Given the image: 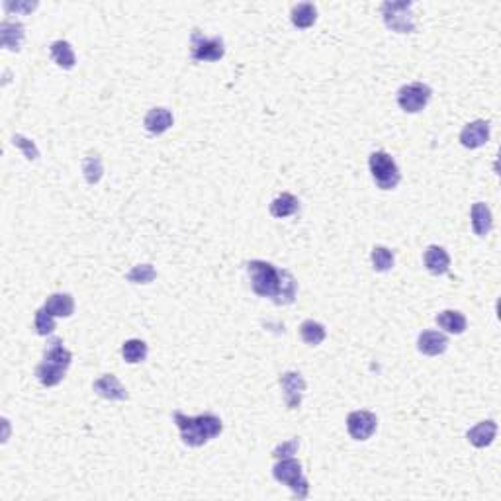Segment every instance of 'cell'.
<instances>
[{
    "mask_svg": "<svg viewBox=\"0 0 501 501\" xmlns=\"http://www.w3.org/2000/svg\"><path fill=\"white\" fill-rule=\"evenodd\" d=\"M250 288L260 298H272L274 304H292L296 298V278L288 270H278L267 260L247 262Z\"/></svg>",
    "mask_w": 501,
    "mask_h": 501,
    "instance_id": "1",
    "label": "cell"
},
{
    "mask_svg": "<svg viewBox=\"0 0 501 501\" xmlns=\"http://www.w3.org/2000/svg\"><path fill=\"white\" fill-rule=\"evenodd\" d=\"M173 419L181 437H183V443L188 446H202L208 441L216 439L218 435L223 431L222 419L213 414H204L198 417H188V415L181 414V411H174Z\"/></svg>",
    "mask_w": 501,
    "mask_h": 501,
    "instance_id": "2",
    "label": "cell"
},
{
    "mask_svg": "<svg viewBox=\"0 0 501 501\" xmlns=\"http://www.w3.org/2000/svg\"><path fill=\"white\" fill-rule=\"evenodd\" d=\"M71 360H73V355H71V351L63 347V341L57 337L51 339L45 353H43V360L36 368L38 380L43 386H48V388L57 386L67 374Z\"/></svg>",
    "mask_w": 501,
    "mask_h": 501,
    "instance_id": "3",
    "label": "cell"
},
{
    "mask_svg": "<svg viewBox=\"0 0 501 501\" xmlns=\"http://www.w3.org/2000/svg\"><path fill=\"white\" fill-rule=\"evenodd\" d=\"M272 476H274L276 482L286 484L298 500H306V498H308L309 484L308 480L304 478L299 460H296V458H282V460H278V464L272 468Z\"/></svg>",
    "mask_w": 501,
    "mask_h": 501,
    "instance_id": "4",
    "label": "cell"
},
{
    "mask_svg": "<svg viewBox=\"0 0 501 501\" xmlns=\"http://www.w3.org/2000/svg\"><path fill=\"white\" fill-rule=\"evenodd\" d=\"M368 164H370V173H372L376 186L382 190H394L402 181L397 164L386 151H374L368 159Z\"/></svg>",
    "mask_w": 501,
    "mask_h": 501,
    "instance_id": "5",
    "label": "cell"
},
{
    "mask_svg": "<svg viewBox=\"0 0 501 501\" xmlns=\"http://www.w3.org/2000/svg\"><path fill=\"white\" fill-rule=\"evenodd\" d=\"M411 8H414V2H409V0H404V2H384L382 4L384 24L392 31H397V34H411V31H415Z\"/></svg>",
    "mask_w": 501,
    "mask_h": 501,
    "instance_id": "6",
    "label": "cell"
},
{
    "mask_svg": "<svg viewBox=\"0 0 501 501\" xmlns=\"http://www.w3.org/2000/svg\"><path fill=\"white\" fill-rule=\"evenodd\" d=\"M431 94H433V90L427 85L411 83V85H405L397 90V104L407 114H417L429 104Z\"/></svg>",
    "mask_w": 501,
    "mask_h": 501,
    "instance_id": "7",
    "label": "cell"
},
{
    "mask_svg": "<svg viewBox=\"0 0 501 501\" xmlns=\"http://www.w3.org/2000/svg\"><path fill=\"white\" fill-rule=\"evenodd\" d=\"M190 53L194 61H220L225 55L222 38H206L202 31L194 29L190 36Z\"/></svg>",
    "mask_w": 501,
    "mask_h": 501,
    "instance_id": "8",
    "label": "cell"
},
{
    "mask_svg": "<svg viewBox=\"0 0 501 501\" xmlns=\"http://www.w3.org/2000/svg\"><path fill=\"white\" fill-rule=\"evenodd\" d=\"M376 427H378V417L370 411H353L347 417V429L348 435L355 441H367L374 435Z\"/></svg>",
    "mask_w": 501,
    "mask_h": 501,
    "instance_id": "9",
    "label": "cell"
},
{
    "mask_svg": "<svg viewBox=\"0 0 501 501\" xmlns=\"http://www.w3.org/2000/svg\"><path fill=\"white\" fill-rule=\"evenodd\" d=\"M280 386L284 392V400L288 409H298L302 405V395L306 392V380L299 372H284L280 376Z\"/></svg>",
    "mask_w": 501,
    "mask_h": 501,
    "instance_id": "10",
    "label": "cell"
},
{
    "mask_svg": "<svg viewBox=\"0 0 501 501\" xmlns=\"http://www.w3.org/2000/svg\"><path fill=\"white\" fill-rule=\"evenodd\" d=\"M488 139H490V122L486 120H476L472 124H468L460 134V143L466 149H478L488 143Z\"/></svg>",
    "mask_w": 501,
    "mask_h": 501,
    "instance_id": "11",
    "label": "cell"
},
{
    "mask_svg": "<svg viewBox=\"0 0 501 501\" xmlns=\"http://www.w3.org/2000/svg\"><path fill=\"white\" fill-rule=\"evenodd\" d=\"M94 392H97L100 397L110 400V402H125V400L129 397L127 390L120 384V380H118L114 374L100 376L97 382H94Z\"/></svg>",
    "mask_w": 501,
    "mask_h": 501,
    "instance_id": "12",
    "label": "cell"
},
{
    "mask_svg": "<svg viewBox=\"0 0 501 501\" xmlns=\"http://www.w3.org/2000/svg\"><path fill=\"white\" fill-rule=\"evenodd\" d=\"M417 348L427 357H439L449 348V339L439 331H423L417 341Z\"/></svg>",
    "mask_w": 501,
    "mask_h": 501,
    "instance_id": "13",
    "label": "cell"
},
{
    "mask_svg": "<svg viewBox=\"0 0 501 501\" xmlns=\"http://www.w3.org/2000/svg\"><path fill=\"white\" fill-rule=\"evenodd\" d=\"M425 259V267L427 270L435 274V276H443L449 272V267H451V257H449V253L443 249V247H439V245H431V247H427L423 255Z\"/></svg>",
    "mask_w": 501,
    "mask_h": 501,
    "instance_id": "14",
    "label": "cell"
},
{
    "mask_svg": "<svg viewBox=\"0 0 501 501\" xmlns=\"http://www.w3.org/2000/svg\"><path fill=\"white\" fill-rule=\"evenodd\" d=\"M0 43L8 51H20L24 43V26L20 22H2L0 24Z\"/></svg>",
    "mask_w": 501,
    "mask_h": 501,
    "instance_id": "15",
    "label": "cell"
},
{
    "mask_svg": "<svg viewBox=\"0 0 501 501\" xmlns=\"http://www.w3.org/2000/svg\"><path fill=\"white\" fill-rule=\"evenodd\" d=\"M495 433H498V423H495V421H482V423L472 427L466 437H468V441H470L476 449H486V446H490V444L493 443Z\"/></svg>",
    "mask_w": 501,
    "mask_h": 501,
    "instance_id": "16",
    "label": "cell"
},
{
    "mask_svg": "<svg viewBox=\"0 0 501 501\" xmlns=\"http://www.w3.org/2000/svg\"><path fill=\"white\" fill-rule=\"evenodd\" d=\"M173 125V114L167 108H153L149 110V114L145 116V129L149 134L161 135Z\"/></svg>",
    "mask_w": 501,
    "mask_h": 501,
    "instance_id": "17",
    "label": "cell"
},
{
    "mask_svg": "<svg viewBox=\"0 0 501 501\" xmlns=\"http://www.w3.org/2000/svg\"><path fill=\"white\" fill-rule=\"evenodd\" d=\"M472 227L478 237H486L488 233L492 232L493 216L492 210L488 208V204L476 202L472 206Z\"/></svg>",
    "mask_w": 501,
    "mask_h": 501,
    "instance_id": "18",
    "label": "cell"
},
{
    "mask_svg": "<svg viewBox=\"0 0 501 501\" xmlns=\"http://www.w3.org/2000/svg\"><path fill=\"white\" fill-rule=\"evenodd\" d=\"M43 308L48 309L53 318H71L75 311V299L69 294H53L45 299Z\"/></svg>",
    "mask_w": 501,
    "mask_h": 501,
    "instance_id": "19",
    "label": "cell"
},
{
    "mask_svg": "<svg viewBox=\"0 0 501 501\" xmlns=\"http://www.w3.org/2000/svg\"><path fill=\"white\" fill-rule=\"evenodd\" d=\"M437 323H439V327L444 329L446 333H453V335H463L464 331H466V325H468L464 313L456 311V309L441 311V313L437 316Z\"/></svg>",
    "mask_w": 501,
    "mask_h": 501,
    "instance_id": "20",
    "label": "cell"
},
{
    "mask_svg": "<svg viewBox=\"0 0 501 501\" xmlns=\"http://www.w3.org/2000/svg\"><path fill=\"white\" fill-rule=\"evenodd\" d=\"M318 20V8L311 2H299L292 8V24L299 29L311 28Z\"/></svg>",
    "mask_w": 501,
    "mask_h": 501,
    "instance_id": "21",
    "label": "cell"
},
{
    "mask_svg": "<svg viewBox=\"0 0 501 501\" xmlns=\"http://www.w3.org/2000/svg\"><path fill=\"white\" fill-rule=\"evenodd\" d=\"M51 57L61 69H73L77 63V57H75V51L71 48V43L63 41V39L51 43Z\"/></svg>",
    "mask_w": 501,
    "mask_h": 501,
    "instance_id": "22",
    "label": "cell"
},
{
    "mask_svg": "<svg viewBox=\"0 0 501 501\" xmlns=\"http://www.w3.org/2000/svg\"><path fill=\"white\" fill-rule=\"evenodd\" d=\"M299 335H302V341L309 345V347H318L319 343H323V339L327 337V331L325 327L313 321V319H306L302 325H299Z\"/></svg>",
    "mask_w": 501,
    "mask_h": 501,
    "instance_id": "23",
    "label": "cell"
},
{
    "mask_svg": "<svg viewBox=\"0 0 501 501\" xmlns=\"http://www.w3.org/2000/svg\"><path fill=\"white\" fill-rule=\"evenodd\" d=\"M299 210V202L296 196L292 194H280L278 198H274L272 204H270V213L274 218H288V216H294V213Z\"/></svg>",
    "mask_w": 501,
    "mask_h": 501,
    "instance_id": "24",
    "label": "cell"
},
{
    "mask_svg": "<svg viewBox=\"0 0 501 501\" xmlns=\"http://www.w3.org/2000/svg\"><path fill=\"white\" fill-rule=\"evenodd\" d=\"M122 355H124L125 362L137 365V362H141V360L147 358V345L141 339H129V341H125L124 347H122Z\"/></svg>",
    "mask_w": 501,
    "mask_h": 501,
    "instance_id": "25",
    "label": "cell"
},
{
    "mask_svg": "<svg viewBox=\"0 0 501 501\" xmlns=\"http://www.w3.org/2000/svg\"><path fill=\"white\" fill-rule=\"evenodd\" d=\"M83 173L88 184H97L102 178V159L98 155H88L83 161Z\"/></svg>",
    "mask_w": 501,
    "mask_h": 501,
    "instance_id": "26",
    "label": "cell"
},
{
    "mask_svg": "<svg viewBox=\"0 0 501 501\" xmlns=\"http://www.w3.org/2000/svg\"><path fill=\"white\" fill-rule=\"evenodd\" d=\"M155 276H157V270L153 269V264H137L125 274V280L132 284H149L153 282Z\"/></svg>",
    "mask_w": 501,
    "mask_h": 501,
    "instance_id": "27",
    "label": "cell"
},
{
    "mask_svg": "<svg viewBox=\"0 0 501 501\" xmlns=\"http://www.w3.org/2000/svg\"><path fill=\"white\" fill-rule=\"evenodd\" d=\"M370 259H372V267L378 272H386V270H390L394 267V253L388 247H374Z\"/></svg>",
    "mask_w": 501,
    "mask_h": 501,
    "instance_id": "28",
    "label": "cell"
},
{
    "mask_svg": "<svg viewBox=\"0 0 501 501\" xmlns=\"http://www.w3.org/2000/svg\"><path fill=\"white\" fill-rule=\"evenodd\" d=\"M36 331H38L39 335H43V337H48V335H51L55 331V319L45 308L36 311Z\"/></svg>",
    "mask_w": 501,
    "mask_h": 501,
    "instance_id": "29",
    "label": "cell"
},
{
    "mask_svg": "<svg viewBox=\"0 0 501 501\" xmlns=\"http://www.w3.org/2000/svg\"><path fill=\"white\" fill-rule=\"evenodd\" d=\"M12 141H14V145H16V147H20V149L24 151V155H26V159H28V161H36V159L39 157L38 147L34 145V141L26 139L24 135L16 134L14 137H12Z\"/></svg>",
    "mask_w": 501,
    "mask_h": 501,
    "instance_id": "30",
    "label": "cell"
},
{
    "mask_svg": "<svg viewBox=\"0 0 501 501\" xmlns=\"http://www.w3.org/2000/svg\"><path fill=\"white\" fill-rule=\"evenodd\" d=\"M298 446H299L298 439H290L286 443L278 444V446L272 451V456L278 458V460H282V458H292V456L296 454V451H298Z\"/></svg>",
    "mask_w": 501,
    "mask_h": 501,
    "instance_id": "31",
    "label": "cell"
},
{
    "mask_svg": "<svg viewBox=\"0 0 501 501\" xmlns=\"http://www.w3.org/2000/svg\"><path fill=\"white\" fill-rule=\"evenodd\" d=\"M34 8H38V2H16V4L4 2V10L6 12H12V10H16V12H31Z\"/></svg>",
    "mask_w": 501,
    "mask_h": 501,
    "instance_id": "32",
    "label": "cell"
}]
</instances>
